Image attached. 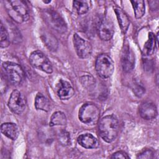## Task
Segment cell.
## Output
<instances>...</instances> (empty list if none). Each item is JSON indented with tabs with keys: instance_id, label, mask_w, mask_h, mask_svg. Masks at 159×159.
I'll use <instances>...</instances> for the list:
<instances>
[{
	"instance_id": "obj_1",
	"label": "cell",
	"mask_w": 159,
	"mask_h": 159,
	"mask_svg": "<svg viewBox=\"0 0 159 159\" xmlns=\"http://www.w3.org/2000/svg\"><path fill=\"white\" fill-rule=\"evenodd\" d=\"M98 129L101 137L105 142L111 143L116 139L118 135L119 121L114 115L106 116L100 120Z\"/></svg>"
},
{
	"instance_id": "obj_2",
	"label": "cell",
	"mask_w": 159,
	"mask_h": 159,
	"mask_svg": "<svg viewBox=\"0 0 159 159\" xmlns=\"http://www.w3.org/2000/svg\"><path fill=\"white\" fill-rule=\"evenodd\" d=\"M7 11L12 20L17 23L27 21L29 18V11L25 1L12 0L6 1Z\"/></svg>"
},
{
	"instance_id": "obj_3",
	"label": "cell",
	"mask_w": 159,
	"mask_h": 159,
	"mask_svg": "<svg viewBox=\"0 0 159 159\" xmlns=\"http://www.w3.org/2000/svg\"><path fill=\"white\" fill-rule=\"evenodd\" d=\"M100 116V110L94 104L88 102L84 104L78 112L79 119L83 123L93 125L98 123Z\"/></svg>"
},
{
	"instance_id": "obj_4",
	"label": "cell",
	"mask_w": 159,
	"mask_h": 159,
	"mask_svg": "<svg viewBox=\"0 0 159 159\" xmlns=\"http://www.w3.org/2000/svg\"><path fill=\"white\" fill-rule=\"evenodd\" d=\"M2 68L11 83L14 85L22 83L25 77V73L21 66L14 62L5 61L2 63Z\"/></svg>"
},
{
	"instance_id": "obj_5",
	"label": "cell",
	"mask_w": 159,
	"mask_h": 159,
	"mask_svg": "<svg viewBox=\"0 0 159 159\" xmlns=\"http://www.w3.org/2000/svg\"><path fill=\"white\" fill-rule=\"evenodd\" d=\"M95 68L98 75L102 78L111 76L114 70V63L112 59L107 54L99 55L96 60Z\"/></svg>"
},
{
	"instance_id": "obj_6",
	"label": "cell",
	"mask_w": 159,
	"mask_h": 159,
	"mask_svg": "<svg viewBox=\"0 0 159 159\" xmlns=\"http://www.w3.org/2000/svg\"><path fill=\"white\" fill-rule=\"evenodd\" d=\"M29 61L31 65L38 70L43 71L47 73H52L53 68L48 58L40 51L33 52L29 57Z\"/></svg>"
},
{
	"instance_id": "obj_7",
	"label": "cell",
	"mask_w": 159,
	"mask_h": 159,
	"mask_svg": "<svg viewBox=\"0 0 159 159\" xmlns=\"http://www.w3.org/2000/svg\"><path fill=\"white\" fill-rule=\"evenodd\" d=\"M7 105L12 112L17 114H20L25 109L26 98L19 91L14 90L9 98Z\"/></svg>"
},
{
	"instance_id": "obj_8",
	"label": "cell",
	"mask_w": 159,
	"mask_h": 159,
	"mask_svg": "<svg viewBox=\"0 0 159 159\" xmlns=\"http://www.w3.org/2000/svg\"><path fill=\"white\" fill-rule=\"evenodd\" d=\"M44 16L48 24L56 31L60 34H63L66 31V24L58 12L53 10L49 9L45 12Z\"/></svg>"
},
{
	"instance_id": "obj_9",
	"label": "cell",
	"mask_w": 159,
	"mask_h": 159,
	"mask_svg": "<svg viewBox=\"0 0 159 159\" xmlns=\"http://www.w3.org/2000/svg\"><path fill=\"white\" fill-rule=\"evenodd\" d=\"M73 44L78 57L80 58H87L91 56L92 53L91 43L77 34H75L73 35Z\"/></svg>"
},
{
	"instance_id": "obj_10",
	"label": "cell",
	"mask_w": 159,
	"mask_h": 159,
	"mask_svg": "<svg viewBox=\"0 0 159 159\" xmlns=\"http://www.w3.org/2000/svg\"><path fill=\"white\" fill-rule=\"evenodd\" d=\"M98 35L102 40H111L114 33V27L112 21L106 17L102 18L98 25Z\"/></svg>"
},
{
	"instance_id": "obj_11",
	"label": "cell",
	"mask_w": 159,
	"mask_h": 159,
	"mask_svg": "<svg viewBox=\"0 0 159 159\" xmlns=\"http://www.w3.org/2000/svg\"><path fill=\"white\" fill-rule=\"evenodd\" d=\"M56 91L58 96L61 100L70 99L75 93V90L71 84L63 80H60L57 84Z\"/></svg>"
},
{
	"instance_id": "obj_12",
	"label": "cell",
	"mask_w": 159,
	"mask_h": 159,
	"mask_svg": "<svg viewBox=\"0 0 159 159\" xmlns=\"http://www.w3.org/2000/svg\"><path fill=\"white\" fill-rule=\"evenodd\" d=\"M121 63L122 68L125 72H130L134 68L135 56L129 46H125L122 50Z\"/></svg>"
},
{
	"instance_id": "obj_13",
	"label": "cell",
	"mask_w": 159,
	"mask_h": 159,
	"mask_svg": "<svg viewBox=\"0 0 159 159\" xmlns=\"http://www.w3.org/2000/svg\"><path fill=\"white\" fill-rule=\"evenodd\" d=\"M140 116L145 120H152L157 116L158 112L154 103L149 101L142 102L139 107Z\"/></svg>"
},
{
	"instance_id": "obj_14",
	"label": "cell",
	"mask_w": 159,
	"mask_h": 159,
	"mask_svg": "<svg viewBox=\"0 0 159 159\" xmlns=\"http://www.w3.org/2000/svg\"><path fill=\"white\" fill-rule=\"evenodd\" d=\"M78 143L85 148H96L99 146L98 139L91 134L80 135L77 139Z\"/></svg>"
},
{
	"instance_id": "obj_15",
	"label": "cell",
	"mask_w": 159,
	"mask_h": 159,
	"mask_svg": "<svg viewBox=\"0 0 159 159\" xmlns=\"http://www.w3.org/2000/svg\"><path fill=\"white\" fill-rule=\"evenodd\" d=\"M1 131L9 139L15 140L19 135V129L17 125L12 122L3 123L1 126Z\"/></svg>"
},
{
	"instance_id": "obj_16",
	"label": "cell",
	"mask_w": 159,
	"mask_h": 159,
	"mask_svg": "<svg viewBox=\"0 0 159 159\" xmlns=\"http://www.w3.org/2000/svg\"><path fill=\"white\" fill-rule=\"evenodd\" d=\"M114 12L116 14V17L119 24L120 25V29L122 32L124 34H125L127 32L130 24L129 19L128 16L126 15V14L119 7L114 8Z\"/></svg>"
},
{
	"instance_id": "obj_17",
	"label": "cell",
	"mask_w": 159,
	"mask_h": 159,
	"mask_svg": "<svg viewBox=\"0 0 159 159\" xmlns=\"http://www.w3.org/2000/svg\"><path fill=\"white\" fill-rule=\"evenodd\" d=\"M41 38L49 50L53 52L57 50L58 48V43L55 37L48 32H44L42 34Z\"/></svg>"
},
{
	"instance_id": "obj_18",
	"label": "cell",
	"mask_w": 159,
	"mask_h": 159,
	"mask_svg": "<svg viewBox=\"0 0 159 159\" xmlns=\"http://www.w3.org/2000/svg\"><path fill=\"white\" fill-rule=\"evenodd\" d=\"M157 40V39L155 37L153 33L150 32L148 34V40L143 46V53L144 55L149 56L153 53L155 48Z\"/></svg>"
},
{
	"instance_id": "obj_19",
	"label": "cell",
	"mask_w": 159,
	"mask_h": 159,
	"mask_svg": "<svg viewBox=\"0 0 159 159\" xmlns=\"http://www.w3.org/2000/svg\"><path fill=\"white\" fill-rule=\"evenodd\" d=\"M35 107L37 110H41L45 112L49 111L50 102L42 94L39 93L35 99Z\"/></svg>"
},
{
	"instance_id": "obj_20",
	"label": "cell",
	"mask_w": 159,
	"mask_h": 159,
	"mask_svg": "<svg viewBox=\"0 0 159 159\" xmlns=\"http://www.w3.org/2000/svg\"><path fill=\"white\" fill-rule=\"evenodd\" d=\"M66 117L65 114L61 111H57L54 112L50 118V126L55 125H65L66 124Z\"/></svg>"
},
{
	"instance_id": "obj_21",
	"label": "cell",
	"mask_w": 159,
	"mask_h": 159,
	"mask_svg": "<svg viewBox=\"0 0 159 159\" xmlns=\"http://www.w3.org/2000/svg\"><path fill=\"white\" fill-rule=\"evenodd\" d=\"M130 2L132 3L135 17L137 19H140L143 17L145 11L144 1L142 0L131 1Z\"/></svg>"
},
{
	"instance_id": "obj_22",
	"label": "cell",
	"mask_w": 159,
	"mask_h": 159,
	"mask_svg": "<svg viewBox=\"0 0 159 159\" xmlns=\"http://www.w3.org/2000/svg\"><path fill=\"white\" fill-rule=\"evenodd\" d=\"M10 43L9 35L7 30L1 23V39H0V46L1 48H6L9 46Z\"/></svg>"
},
{
	"instance_id": "obj_23",
	"label": "cell",
	"mask_w": 159,
	"mask_h": 159,
	"mask_svg": "<svg viewBox=\"0 0 159 159\" xmlns=\"http://www.w3.org/2000/svg\"><path fill=\"white\" fill-rule=\"evenodd\" d=\"M73 7L78 14H86L89 10V5L84 1H74Z\"/></svg>"
},
{
	"instance_id": "obj_24",
	"label": "cell",
	"mask_w": 159,
	"mask_h": 159,
	"mask_svg": "<svg viewBox=\"0 0 159 159\" xmlns=\"http://www.w3.org/2000/svg\"><path fill=\"white\" fill-rule=\"evenodd\" d=\"M58 139L60 143L63 145H68L70 143V134L65 130H62L58 133Z\"/></svg>"
},
{
	"instance_id": "obj_25",
	"label": "cell",
	"mask_w": 159,
	"mask_h": 159,
	"mask_svg": "<svg viewBox=\"0 0 159 159\" xmlns=\"http://www.w3.org/2000/svg\"><path fill=\"white\" fill-rule=\"evenodd\" d=\"M132 90L135 94L138 97L142 96L145 93V88L139 83H135L133 84Z\"/></svg>"
},
{
	"instance_id": "obj_26",
	"label": "cell",
	"mask_w": 159,
	"mask_h": 159,
	"mask_svg": "<svg viewBox=\"0 0 159 159\" xmlns=\"http://www.w3.org/2000/svg\"><path fill=\"white\" fill-rule=\"evenodd\" d=\"M153 152L151 149H145L138 154L137 158H147L150 159L153 158Z\"/></svg>"
},
{
	"instance_id": "obj_27",
	"label": "cell",
	"mask_w": 159,
	"mask_h": 159,
	"mask_svg": "<svg viewBox=\"0 0 159 159\" xmlns=\"http://www.w3.org/2000/svg\"><path fill=\"white\" fill-rule=\"evenodd\" d=\"M111 158H122V159H128L129 158V155L124 151H117L114 153Z\"/></svg>"
},
{
	"instance_id": "obj_28",
	"label": "cell",
	"mask_w": 159,
	"mask_h": 159,
	"mask_svg": "<svg viewBox=\"0 0 159 159\" xmlns=\"http://www.w3.org/2000/svg\"><path fill=\"white\" fill-rule=\"evenodd\" d=\"M43 2L44 3H46V4H47V3H50V2H51V1H50V0H49V1H43Z\"/></svg>"
}]
</instances>
